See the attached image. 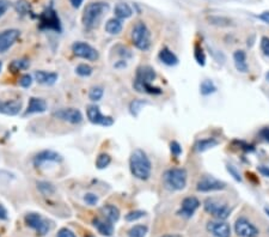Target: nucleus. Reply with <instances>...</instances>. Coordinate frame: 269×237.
Masks as SVG:
<instances>
[{
	"instance_id": "f257e3e1",
	"label": "nucleus",
	"mask_w": 269,
	"mask_h": 237,
	"mask_svg": "<svg viewBox=\"0 0 269 237\" xmlns=\"http://www.w3.org/2000/svg\"><path fill=\"white\" fill-rule=\"evenodd\" d=\"M156 79V71L151 66H140L136 71V77L134 79L133 87L136 91L146 92L150 95H159L161 90L153 87L152 83Z\"/></svg>"
},
{
	"instance_id": "f03ea898",
	"label": "nucleus",
	"mask_w": 269,
	"mask_h": 237,
	"mask_svg": "<svg viewBox=\"0 0 269 237\" xmlns=\"http://www.w3.org/2000/svg\"><path fill=\"white\" fill-rule=\"evenodd\" d=\"M109 9H110V6L106 1H93L87 4L84 9L83 16H81V22H83L84 27L86 29L97 28Z\"/></svg>"
},
{
	"instance_id": "7ed1b4c3",
	"label": "nucleus",
	"mask_w": 269,
	"mask_h": 237,
	"mask_svg": "<svg viewBox=\"0 0 269 237\" xmlns=\"http://www.w3.org/2000/svg\"><path fill=\"white\" fill-rule=\"evenodd\" d=\"M130 168L132 175L134 178L141 181H146L151 176L152 165H151V161L146 153L142 150H140V148H136L131 155Z\"/></svg>"
},
{
	"instance_id": "20e7f679",
	"label": "nucleus",
	"mask_w": 269,
	"mask_h": 237,
	"mask_svg": "<svg viewBox=\"0 0 269 237\" xmlns=\"http://www.w3.org/2000/svg\"><path fill=\"white\" fill-rule=\"evenodd\" d=\"M132 42L140 51H149L151 47L150 30L144 22H136L132 29Z\"/></svg>"
},
{
	"instance_id": "39448f33",
	"label": "nucleus",
	"mask_w": 269,
	"mask_h": 237,
	"mask_svg": "<svg viewBox=\"0 0 269 237\" xmlns=\"http://www.w3.org/2000/svg\"><path fill=\"white\" fill-rule=\"evenodd\" d=\"M164 182L170 189L181 191L187 186V170L183 168H172L164 173Z\"/></svg>"
},
{
	"instance_id": "423d86ee",
	"label": "nucleus",
	"mask_w": 269,
	"mask_h": 237,
	"mask_svg": "<svg viewBox=\"0 0 269 237\" xmlns=\"http://www.w3.org/2000/svg\"><path fill=\"white\" fill-rule=\"evenodd\" d=\"M38 28L41 30H53L56 32L61 31V22L53 7H48L38 16Z\"/></svg>"
},
{
	"instance_id": "0eeeda50",
	"label": "nucleus",
	"mask_w": 269,
	"mask_h": 237,
	"mask_svg": "<svg viewBox=\"0 0 269 237\" xmlns=\"http://www.w3.org/2000/svg\"><path fill=\"white\" fill-rule=\"evenodd\" d=\"M205 211L208 212L210 214H212L213 217H215L219 220H225L231 213V208L224 201L215 199V198H208L205 200L204 203Z\"/></svg>"
},
{
	"instance_id": "6e6552de",
	"label": "nucleus",
	"mask_w": 269,
	"mask_h": 237,
	"mask_svg": "<svg viewBox=\"0 0 269 237\" xmlns=\"http://www.w3.org/2000/svg\"><path fill=\"white\" fill-rule=\"evenodd\" d=\"M86 115L89 121L93 125H101L104 127H109V126L114 125V118L111 117H107L101 113L100 107L91 104V106L87 107L86 109Z\"/></svg>"
},
{
	"instance_id": "1a4fd4ad",
	"label": "nucleus",
	"mask_w": 269,
	"mask_h": 237,
	"mask_svg": "<svg viewBox=\"0 0 269 237\" xmlns=\"http://www.w3.org/2000/svg\"><path fill=\"white\" fill-rule=\"evenodd\" d=\"M226 188V183L213 176H202L196 184V189L199 192H214L223 191Z\"/></svg>"
},
{
	"instance_id": "9d476101",
	"label": "nucleus",
	"mask_w": 269,
	"mask_h": 237,
	"mask_svg": "<svg viewBox=\"0 0 269 237\" xmlns=\"http://www.w3.org/2000/svg\"><path fill=\"white\" fill-rule=\"evenodd\" d=\"M72 52L76 57L81 58V59L90 60V61H95L100 58L98 52L93 48L92 46H90L89 43L85 42H75L72 45Z\"/></svg>"
},
{
	"instance_id": "9b49d317",
	"label": "nucleus",
	"mask_w": 269,
	"mask_h": 237,
	"mask_svg": "<svg viewBox=\"0 0 269 237\" xmlns=\"http://www.w3.org/2000/svg\"><path fill=\"white\" fill-rule=\"evenodd\" d=\"M24 220H26L27 225L31 229H34L38 235L43 236L49 231V224L41 214L34 213V212H32V213H28Z\"/></svg>"
},
{
	"instance_id": "f8f14e48",
	"label": "nucleus",
	"mask_w": 269,
	"mask_h": 237,
	"mask_svg": "<svg viewBox=\"0 0 269 237\" xmlns=\"http://www.w3.org/2000/svg\"><path fill=\"white\" fill-rule=\"evenodd\" d=\"M53 117L59 118V120L65 121V122L72 123V125H78L83 121V115L81 110L76 108H64L57 109L53 113Z\"/></svg>"
},
{
	"instance_id": "ddd939ff",
	"label": "nucleus",
	"mask_w": 269,
	"mask_h": 237,
	"mask_svg": "<svg viewBox=\"0 0 269 237\" xmlns=\"http://www.w3.org/2000/svg\"><path fill=\"white\" fill-rule=\"evenodd\" d=\"M21 36V31L17 29H7L0 32V54L5 53L6 51L17 42Z\"/></svg>"
},
{
	"instance_id": "4468645a",
	"label": "nucleus",
	"mask_w": 269,
	"mask_h": 237,
	"mask_svg": "<svg viewBox=\"0 0 269 237\" xmlns=\"http://www.w3.org/2000/svg\"><path fill=\"white\" fill-rule=\"evenodd\" d=\"M235 230L236 234L241 237H257L260 234L257 228L245 218H238L236 220Z\"/></svg>"
},
{
	"instance_id": "2eb2a0df",
	"label": "nucleus",
	"mask_w": 269,
	"mask_h": 237,
	"mask_svg": "<svg viewBox=\"0 0 269 237\" xmlns=\"http://www.w3.org/2000/svg\"><path fill=\"white\" fill-rule=\"evenodd\" d=\"M62 161V156L60 153L52 150H45L38 152L34 157V165L36 168H40L41 165L47 163V162H54V163H59Z\"/></svg>"
},
{
	"instance_id": "dca6fc26",
	"label": "nucleus",
	"mask_w": 269,
	"mask_h": 237,
	"mask_svg": "<svg viewBox=\"0 0 269 237\" xmlns=\"http://www.w3.org/2000/svg\"><path fill=\"white\" fill-rule=\"evenodd\" d=\"M199 206H200V201L197 198L188 197L182 201V204H181V208L178 210L177 213L180 214V216L186 217V218H190V217L195 213V211L199 208Z\"/></svg>"
},
{
	"instance_id": "f3484780",
	"label": "nucleus",
	"mask_w": 269,
	"mask_h": 237,
	"mask_svg": "<svg viewBox=\"0 0 269 237\" xmlns=\"http://www.w3.org/2000/svg\"><path fill=\"white\" fill-rule=\"evenodd\" d=\"M207 229L215 237H230L231 236V229L227 223L224 222H210L207 224Z\"/></svg>"
},
{
	"instance_id": "a211bd4d",
	"label": "nucleus",
	"mask_w": 269,
	"mask_h": 237,
	"mask_svg": "<svg viewBox=\"0 0 269 237\" xmlns=\"http://www.w3.org/2000/svg\"><path fill=\"white\" fill-rule=\"evenodd\" d=\"M22 110V102L18 100L6 101L0 103V113L5 115H10V117H15L19 114Z\"/></svg>"
},
{
	"instance_id": "6ab92c4d",
	"label": "nucleus",
	"mask_w": 269,
	"mask_h": 237,
	"mask_svg": "<svg viewBox=\"0 0 269 237\" xmlns=\"http://www.w3.org/2000/svg\"><path fill=\"white\" fill-rule=\"evenodd\" d=\"M47 110V102L43 98L30 97L28 108L26 110V115L37 114V113H45Z\"/></svg>"
},
{
	"instance_id": "aec40b11",
	"label": "nucleus",
	"mask_w": 269,
	"mask_h": 237,
	"mask_svg": "<svg viewBox=\"0 0 269 237\" xmlns=\"http://www.w3.org/2000/svg\"><path fill=\"white\" fill-rule=\"evenodd\" d=\"M93 227L97 229L98 233L103 236H111L114 233V227H112V223L108 222V220H103L100 218H95L92 220Z\"/></svg>"
},
{
	"instance_id": "412c9836",
	"label": "nucleus",
	"mask_w": 269,
	"mask_h": 237,
	"mask_svg": "<svg viewBox=\"0 0 269 237\" xmlns=\"http://www.w3.org/2000/svg\"><path fill=\"white\" fill-rule=\"evenodd\" d=\"M35 79L40 84L53 85L57 81V74L55 72H47V71H36L35 72Z\"/></svg>"
},
{
	"instance_id": "4be33fe9",
	"label": "nucleus",
	"mask_w": 269,
	"mask_h": 237,
	"mask_svg": "<svg viewBox=\"0 0 269 237\" xmlns=\"http://www.w3.org/2000/svg\"><path fill=\"white\" fill-rule=\"evenodd\" d=\"M101 212H102L104 218L110 223H116L120 218V210L115 205H111V204L104 205L101 208Z\"/></svg>"
},
{
	"instance_id": "5701e85b",
	"label": "nucleus",
	"mask_w": 269,
	"mask_h": 237,
	"mask_svg": "<svg viewBox=\"0 0 269 237\" xmlns=\"http://www.w3.org/2000/svg\"><path fill=\"white\" fill-rule=\"evenodd\" d=\"M233 61L238 72H248V64H246V54L244 51H236L233 53Z\"/></svg>"
},
{
	"instance_id": "b1692460",
	"label": "nucleus",
	"mask_w": 269,
	"mask_h": 237,
	"mask_svg": "<svg viewBox=\"0 0 269 237\" xmlns=\"http://www.w3.org/2000/svg\"><path fill=\"white\" fill-rule=\"evenodd\" d=\"M159 60L167 66H175L178 64V58L169 48H163L159 52Z\"/></svg>"
},
{
	"instance_id": "393cba45",
	"label": "nucleus",
	"mask_w": 269,
	"mask_h": 237,
	"mask_svg": "<svg viewBox=\"0 0 269 237\" xmlns=\"http://www.w3.org/2000/svg\"><path fill=\"white\" fill-rule=\"evenodd\" d=\"M115 16H116L119 19H126L130 18L132 15H133V10L128 4L126 2H119V4L115 5L114 9Z\"/></svg>"
},
{
	"instance_id": "a878e982",
	"label": "nucleus",
	"mask_w": 269,
	"mask_h": 237,
	"mask_svg": "<svg viewBox=\"0 0 269 237\" xmlns=\"http://www.w3.org/2000/svg\"><path fill=\"white\" fill-rule=\"evenodd\" d=\"M106 31L110 35H117L122 31V22L119 18H111L106 23Z\"/></svg>"
},
{
	"instance_id": "bb28decb",
	"label": "nucleus",
	"mask_w": 269,
	"mask_h": 237,
	"mask_svg": "<svg viewBox=\"0 0 269 237\" xmlns=\"http://www.w3.org/2000/svg\"><path fill=\"white\" fill-rule=\"evenodd\" d=\"M218 145V142H216L214 138H206V139H201L195 144V148L199 152H204V151L210 150V148H214V146Z\"/></svg>"
},
{
	"instance_id": "cd10ccee",
	"label": "nucleus",
	"mask_w": 269,
	"mask_h": 237,
	"mask_svg": "<svg viewBox=\"0 0 269 237\" xmlns=\"http://www.w3.org/2000/svg\"><path fill=\"white\" fill-rule=\"evenodd\" d=\"M30 62L29 60L27 59H18V60H13L12 62L9 65V70L12 73H18L19 71H23L29 68Z\"/></svg>"
},
{
	"instance_id": "c85d7f7f",
	"label": "nucleus",
	"mask_w": 269,
	"mask_h": 237,
	"mask_svg": "<svg viewBox=\"0 0 269 237\" xmlns=\"http://www.w3.org/2000/svg\"><path fill=\"white\" fill-rule=\"evenodd\" d=\"M37 189L43 195H52L55 192V188H54L53 184L47 182V181H40V182H37Z\"/></svg>"
},
{
	"instance_id": "c756f323",
	"label": "nucleus",
	"mask_w": 269,
	"mask_h": 237,
	"mask_svg": "<svg viewBox=\"0 0 269 237\" xmlns=\"http://www.w3.org/2000/svg\"><path fill=\"white\" fill-rule=\"evenodd\" d=\"M145 104H147V102L144 101V100H134V101H132L131 104H130V112H131V114L133 115V117H138L140 110H141V108L145 106Z\"/></svg>"
},
{
	"instance_id": "7c9ffc66",
	"label": "nucleus",
	"mask_w": 269,
	"mask_h": 237,
	"mask_svg": "<svg viewBox=\"0 0 269 237\" xmlns=\"http://www.w3.org/2000/svg\"><path fill=\"white\" fill-rule=\"evenodd\" d=\"M111 163V157L108 153H101L100 156L96 159V167L98 169H104V168L108 167Z\"/></svg>"
},
{
	"instance_id": "2f4dec72",
	"label": "nucleus",
	"mask_w": 269,
	"mask_h": 237,
	"mask_svg": "<svg viewBox=\"0 0 269 237\" xmlns=\"http://www.w3.org/2000/svg\"><path fill=\"white\" fill-rule=\"evenodd\" d=\"M215 90H216V88H215V85L213 84L212 81H204L201 83V85H200V91H201L202 95H205V96L215 92Z\"/></svg>"
},
{
	"instance_id": "473e14b6",
	"label": "nucleus",
	"mask_w": 269,
	"mask_h": 237,
	"mask_svg": "<svg viewBox=\"0 0 269 237\" xmlns=\"http://www.w3.org/2000/svg\"><path fill=\"white\" fill-rule=\"evenodd\" d=\"M147 234V227L145 225H135L128 231V236L130 237H145Z\"/></svg>"
},
{
	"instance_id": "72a5a7b5",
	"label": "nucleus",
	"mask_w": 269,
	"mask_h": 237,
	"mask_svg": "<svg viewBox=\"0 0 269 237\" xmlns=\"http://www.w3.org/2000/svg\"><path fill=\"white\" fill-rule=\"evenodd\" d=\"M15 9L21 15H28L30 12V5L27 0H18L15 4Z\"/></svg>"
},
{
	"instance_id": "f704fd0d",
	"label": "nucleus",
	"mask_w": 269,
	"mask_h": 237,
	"mask_svg": "<svg viewBox=\"0 0 269 237\" xmlns=\"http://www.w3.org/2000/svg\"><path fill=\"white\" fill-rule=\"evenodd\" d=\"M76 72H77V74H79L81 77H89V76H91V74H92L93 68L87 64H81V65L77 66Z\"/></svg>"
},
{
	"instance_id": "c9c22d12",
	"label": "nucleus",
	"mask_w": 269,
	"mask_h": 237,
	"mask_svg": "<svg viewBox=\"0 0 269 237\" xmlns=\"http://www.w3.org/2000/svg\"><path fill=\"white\" fill-rule=\"evenodd\" d=\"M103 89L101 87H95V88H92L91 90H90V92H89V98L91 101L93 102H97V101H100L101 98L103 97Z\"/></svg>"
},
{
	"instance_id": "e433bc0d",
	"label": "nucleus",
	"mask_w": 269,
	"mask_h": 237,
	"mask_svg": "<svg viewBox=\"0 0 269 237\" xmlns=\"http://www.w3.org/2000/svg\"><path fill=\"white\" fill-rule=\"evenodd\" d=\"M194 57H195V60H196V61H197V64L201 65V66H205V64H206V57H205L204 51H202V48L199 45L195 46Z\"/></svg>"
},
{
	"instance_id": "4c0bfd02",
	"label": "nucleus",
	"mask_w": 269,
	"mask_h": 237,
	"mask_svg": "<svg viewBox=\"0 0 269 237\" xmlns=\"http://www.w3.org/2000/svg\"><path fill=\"white\" fill-rule=\"evenodd\" d=\"M145 216V212L144 211H132L128 214H126V220L127 222H134V220H138L140 218H142V217Z\"/></svg>"
},
{
	"instance_id": "58836bf2",
	"label": "nucleus",
	"mask_w": 269,
	"mask_h": 237,
	"mask_svg": "<svg viewBox=\"0 0 269 237\" xmlns=\"http://www.w3.org/2000/svg\"><path fill=\"white\" fill-rule=\"evenodd\" d=\"M32 84V77L30 74H23L19 79V85L22 88H29Z\"/></svg>"
},
{
	"instance_id": "ea45409f",
	"label": "nucleus",
	"mask_w": 269,
	"mask_h": 237,
	"mask_svg": "<svg viewBox=\"0 0 269 237\" xmlns=\"http://www.w3.org/2000/svg\"><path fill=\"white\" fill-rule=\"evenodd\" d=\"M170 150H171V153L175 157H178L182 153V148H181V145L177 142L170 143Z\"/></svg>"
},
{
	"instance_id": "a19ab883",
	"label": "nucleus",
	"mask_w": 269,
	"mask_h": 237,
	"mask_svg": "<svg viewBox=\"0 0 269 237\" xmlns=\"http://www.w3.org/2000/svg\"><path fill=\"white\" fill-rule=\"evenodd\" d=\"M261 51L263 52V54L269 57V37L263 36L261 38Z\"/></svg>"
},
{
	"instance_id": "79ce46f5",
	"label": "nucleus",
	"mask_w": 269,
	"mask_h": 237,
	"mask_svg": "<svg viewBox=\"0 0 269 237\" xmlns=\"http://www.w3.org/2000/svg\"><path fill=\"white\" fill-rule=\"evenodd\" d=\"M84 200L85 203L87 204V205H96V204L98 203V198L96 194H92V193H87V194H85L84 197Z\"/></svg>"
},
{
	"instance_id": "37998d69",
	"label": "nucleus",
	"mask_w": 269,
	"mask_h": 237,
	"mask_svg": "<svg viewBox=\"0 0 269 237\" xmlns=\"http://www.w3.org/2000/svg\"><path fill=\"white\" fill-rule=\"evenodd\" d=\"M226 169H227V172L230 173V175H232V178H235L236 181H242V178H241V175H240V173L237 172V169H236L235 167H233V165H227L226 167Z\"/></svg>"
},
{
	"instance_id": "c03bdc74",
	"label": "nucleus",
	"mask_w": 269,
	"mask_h": 237,
	"mask_svg": "<svg viewBox=\"0 0 269 237\" xmlns=\"http://www.w3.org/2000/svg\"><path fill=\"white\" fill-rule=\"evenodd\" d=\"M56 237H77L75 235V233H73V231H71L70 229H61V230L59 231V233H57V236Z\"/></svg>"
},
{
	"instance_id": "a18cd8bd",
	"label": "nucleus",
	"mask_w": 269,
	"mask_h": 237,
	"mask_svg": "<svg viewBox=\"0 0 269 237\" xmlns=\"http://www.w3.org/2000/svg\"><path fill=\"white\" fill-rule=\"evenodd\" d=\"M10 7V2L7 0H0V17L5 15L7 10Z\"/></svg>"
},
{
	"instance_id": "49530a36",
	"label": "nucleus",
	"mask_w": 269,
	"mask_h": 237,
	"mask_svg": "<svg viewBox=\"0 0 269 237\" xmlns=\"http://www.w3.org/2000/svg\"><path fill=\"white\" fill-rule=\"evenodd\" d=\"M260 137L262 138L263 140L269 143V127H265L260 131Z\"/></svg>"
},
{
	"instance_id": "de8ad7c7",
	"label": "nucleus",
	"mask_w": 269,
	"mask_h": 237,
	"mask_svg": "<svg viewBox=\"0 0 269 237\" xmlns=\"http://www.w3.org/2000/svg\"><path fill=\"white\" fill-rule=\"evenodd\" d=\"M0 219L1 220L7 219V211L6 208L1 205V204H0Z\"/></svg>"
},
{
	"instance_id": "09e8293b",
	"label": "nucleus",
	"mask_w": 269,
	"mask_h": 237,
	"mask_svg": "<svg viewBox=\"0 0 269 237\" xmlns=\"http://www.w3.org/2000/svg\"><path fill=\"white\" fill-rule=\"evenodd\" d=\"M259 18L261 19V21L265 22V23L269 24V11H265L263 13H261V15L259 16Z\"/></svg>"
},
{
	"instance_id": "8fccbe9b",
	"label": "nucleus",
	"mask_w": 269,
	"mask_h": 237,
	"mask_svg": "<svg viewBox=\"0 0 269 237\" xmlns=\"http://www.w3.org/2000/svg\"><path fill=\"white\" fill-rule=\"evenodd\" d=\"M71 4H72V6L75 7V9H79V7L81 6V4L84 2V0H70Z\"/></svg>"
},
{
	"instance_id": "3c124183",
	"label": "nucleus",
	"mask_w": 269,
	"mask_h": 237,
	"mask_svg": "<svg viewBox=\"0 0 269 237\" xmlns=\"http://www.w3.org/2000/svg\"><path fill=\"white\" fill-rule=\"evenodd\" d=\"M259 172L262 174L263 176H267V178H269V168L268 167H263V165H261V167L259 168Z\"/></svg>"
},
{
	"instance_id": "603ef678",
	"label": "nucleus",
	"mask_w": 269,
	"mask_h": 237,
	"mask_svg": "<svg viewBox=\"0 0 269 237\" xmlns=\"http://www.w3.org/2000/svg\"><path fill=\"white\" fill-rule=\"evenodd\" d=\"M161 237H182L181 235H177V234H169V235H164Z\"/></svg>"
},
{
	"instance_id": "864d4df0",
	"label": "nucleus",
	"mask_w": 269,
	"mask_h": 237,
	"mask_svg": "<svg viewBox=\"0 0 269 237\" xmlns=\"http://www.w3.org/2000/svg\"><path fill=\"white\" fill-rule=\"evenodd\" d=\"M266 79H267V82L269 83V72L267 74H266Z\"/></svg>"
},
{
	"instance_id": "5fc2aeb1",
	"label": "nucleus",
	"mask_w": 269,
	"mask_h": 237,
	"mask_svg": "<svg viewBox=\"0 0 269 237\" xmlns=\"http://www.w3.org/2000/svg\"><path fill=\"white\" fill-rule=\"evenodd\" d=\"M266 213H267L269 216V208H266Z\"/></svg>"
},
{
	"instance_id": "6e6d98bb",
	"label": "nucleus",
	"mask_w": 269,
	"mask_h": 237,
	"mask_svg": "<svg viewBox=\"0 0 269 237\" xmlns=\"http://www.w3.org/2000/svg\"><path fill=\"white\" fill-rule=\"evenodd\" d=\"M1 66H2V64H1V61H0V71H1Z\"/></svg>"
}]
</instances>
